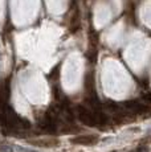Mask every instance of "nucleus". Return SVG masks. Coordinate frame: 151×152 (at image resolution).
<instances>
[{"instance_id":"f257e3e1","label":"nucleus","mask_w":151,"mask_h":152,"mask_svg":"<svg viewBox=\"0 0 151 152\" xmlns=\"http://www.w3.org/2000/svg\"><path fill=\"white\" fill-rule=\"evenodd\" d=\"M72 142L74 144H82V145H93L98 142L97 136H93V135H84V136H78V138L72 139Z\"/></svg>"},{"instance_id":"f03ea898","label":"nucleus","mask_w":151,"mask_h":152,"mask_svg":"<svg viewBox=\"0 0 151 152\" xmlns=\"http://www.w3.org/2000/svg\"><path fill=\"white\" fill-rule=\"evenodd\" d=\"M144 101H146L147 103L151 104V93H147V94L144 95Z\"/></svg>"}]
</instances>
